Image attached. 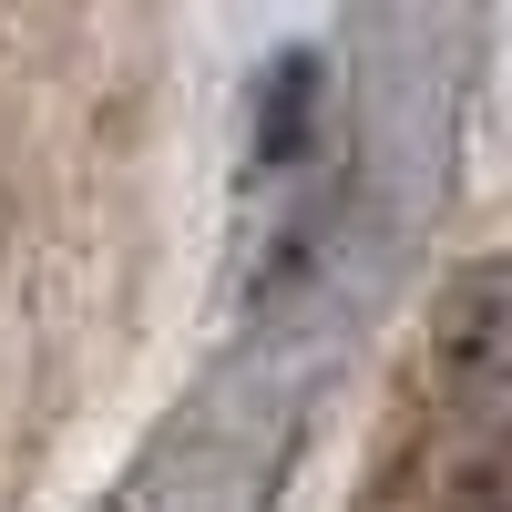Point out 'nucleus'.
Returning a JSON list of instances; mask_svg holds the SVG:
<instances>
[{"label":"nucleus","instance_id":"nucleus-1","mask_svg":"<svg viewBox=\"0 0 512 512\" xmlns=\"http://www.w3.org/2000/svg\"><path fill=\"white\" fill-rule=\"evenodd\" d=\"M431 379L472 420H492V400H502V267L492 256L441 287V308H431Z\"/></svg>","mask_w":512,"mask_h":512},{"label":"nucleus","instance_id":"nucleus-2","mask_svg":"<svg viewBox=\"0 0 512 512\" xmlns=\"http://www.w3.org/2000/svg\"><path fill=\"white\" fill-rule=\"evenodd\" d=\"M318 113H328V62L318 52H277L256 72V93H246V175L287 185L318 154Z\"/></svg>","mask_w":512,"mask_h":512}]
</instances>
